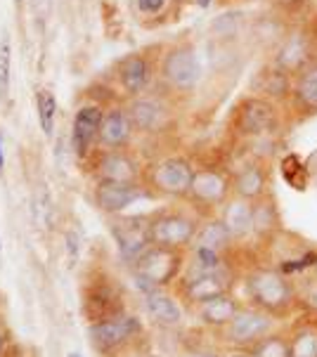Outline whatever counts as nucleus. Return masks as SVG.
Instances as JSON below:
<instances>
[{"instance_id": "f257e3e1", "label": "nucleus", "mask_w": 317, "mask_h": 357, "mask_svg": "<svg viewBox=\"0 0 317 357\" xmlns=\"http://www.w3.org/2000/svg\"><path fill=\"white\" fill-rule=\"evenodd\" d=\"M249 296V305L258 307L275 319L289 317L298 307V289L291 282V277L282 275L277 268L258 265L246 275L244 280Z\"/></svg>"}, {"instance_id": "f03ea898", "label": "nucleus", "mask_w": 317, "mask_h": 357, "mask_svg": "<svg viewBox=\"0 0 317 357\" xmlns=\"http://www.w3.org/2000/svg\"><path fill=\"white\" fill-rule=\"evenodd\" d=\"M182 268V253L163 246H149L147 251L133 263L138 287L145 289V294H152L161 287H168L178 277Z\"/></svg>"}, {"instance_id": "7ed1b4c3", "label": "nucleus", "mask_w": 317, "mask_h": 357, "mask_svg": "<svg viewBox=\"0 0 317 357\" xmlns=\"http://www.w3.org/2000/svg\"><path fill=\"white\" fill-rule=\"evenodd\" d=\"M199 227V222L185 213H161L149 220V241L152 246L182 251L185 246L194 244Z\"/></svg>"}, {"instance_id": "20e7f679", "label": "nucleus", "mask_w": 317, "mask_h": 357, "mask_svg": "<svg viewBox=\"0 0 317 357\" xmlns=\"http://www.w3.org/2000/svg\"><path fill=\"white\" fill-rule=\"evenodd\" d=\"M277 319L272 314H267L263 310L253 305H244L237 317L225 326V341L230 346H237L239 350H249L253 343H258L260 338L267 336L270 331H275Z\"/></svg>"}, {"instance_id": "39448f33", "label": "nucleus", "mask_w": 317, "mask_h": 357, "mask_svg": "<svg viewBox=\"0 0 317 357\" xmlns=\"http://www.w3.org/2000/svg\"><path fill=\"white\" fill-rule=\"evenodd\" d=\"M279 126L277 107L265 98L244 100L237 114V130L249 137H263L275 132Z\"/></svg>"}, {"instance_id": "423d86ee", "label": "nucleus", "mask_w": 317, "mask_h": 357, "mask_svg": "<svg viewBox=\"0 0 317 357\" xmlns=\"http://www.w3.org/2000/svg\"><path fill=\"white\" fill-rule=\"evenodd\" d=\"M192 163L182 156H170V159L158 161L152 171V185L156 187L161 195L168 197H187L194 180Z\"/></svg>"}, {"instance_id": "0eeeda50", "label": "nucleus", "mask_w": 317, "mask_h": 357, "mask_svg": "<svg viewBox=\"0 0 317 357\" xmlns=\"http://www.w3.org/2000/svg\"><path fill=\"white\" fill-rule=\"evenodd\" d=\"M163 78L178 90H192L201 78V66L190 45H180L170 50L161 66Z\"/></svg>"}, {"instance_id": "6e6552de", "label": "nucleus", "mask_w": 317, "mask_h": 357, "mask_svg": "<svg viewBox=\"0 0 317 357\" xmlns=\"http://www.w3.org/2000/svg\"><path fill=\"white\" fill-rule=\"evenodd\" d=\"M140 331H142V324H140L135 317L121 314V317L107 319V322L90 324L88 336H90V341H93V346L97 350L107 353V350H114V348L128 343L131 338H135Z\"/></svg>"}, {"instance_id": "1a4fd4ad", "label": "nucleus", "mask_w": 317, "mask_h": 357, "mask_svg": "<svg viewBox=\"0 0 317 357\" xmlns=\"http://www.w3.org/2000/svg\"><path fill=\"white\" fill-rule=\"evenodd\" d=\"M182 294L194 305H204L213 298L233 294V280L228 272H192L182 284Z\"/></svg>"}, {"instance_id": "9d476101", "label": "nucleus", "mask_w": 317, "mask_h": 357, "mask_svg": "<svg viewBox=\"0 0 317 357\" xmlns=\"http://www.w3.org/2000/svg\"><path fill=\"white\" fill-rule=\"evenodd\" d=\"M233 192V180L216 168H201L194 173L190 197L201 206H221Z\"/></svg>"}, {"instance_id": "9b49d317", "label": "nucleus", "mask_w": 317, "mask_h": 357, "mask_svg": "<svg viewBox=\"0 0 317 357\" xmlns=\"http://www.w3.org/2000/svg\"><path fill=\"white\" fill-rule=\"evenodd\" d=\"M83 312L93 324L107 322V319H114L124 314V303H121L117 291H114L109 284H95V287H90L88 291H85Z\"/></svg>"}, {"instance_id": "f8f14e48", "label": "nucleus", "mask_w": 317, "mask_h": 357, "mask_svg": "<svg viewBox=\"0 0 317 357\" xmlns=\"http://www.w3.org/2000/svg\"><path fill=\"white\" fill-rule=\"evenodd\" d=\"M142 197V190L135 183H114V180H100L95 187V202L107 213H121L131 204Z\"/></svg>"}, {"instance_id": "ddd939ff", "label": "nucleus", "mask_w": 317, "mask_h": 357, "mask_svg": "<svg viewBox=\"0 0 317 357\" xmlns=\"http://www.w3.org/2000/svg\"><path fill=\"white\" fill-rule=\"evenodd\" d=\"M102 119H105V114L100 107H81L76 112L74 128H71V147L78 156L88 152L93 140H100Z\"/></svg>"}, {"instance_id": "4468645a", "label": "nucleus", "mask_w": 317, "mask_h": 357, "mask_svg": "<svg viewBox=\"0 0 317 357\" xmlns=\"http://www.w3.org/2000/svg\"><path fill=\"white\" fill-rule=\"evenodd\" d=\"M112 232L119 244L121 256H124L128 263H135V260L152 246L149 222L147 225H138L135 220H128V222H121V225H114Z\"/></svg>"}, {"instance_id": "2eb2a0df", "label": "nucleus", "mask_w": 317, "mask_h": 357, "mask_svg": "<svg viewBox=\"0 0 317 357\" xmlns=\"http://www.w3.org/2000/svg\"><path fill=\"white\" fill-rule=\"evenodd\" d=\"M267 187H270V178H267L263 163H249L233 180L235 197L246 199V202H260V199H265L270 195Z\"/></svg>"}, {"instance_id": "dca6fc26", "label": "nucleus", "mask_w": 317, "mask_h": 357, "mask_svg": "<svg viewBox=\"0 0 317 357\" xmlns=\"http://www.w3.org/2000/svg\"><path fill=\"white\" fill-rule=\"evenodd\" d=\"M313 62L310 59V43L306 38V33H289L286 38L279 43L277 57H275V66L277 69L286 71V74H298L301 69Z\"/></svg>"}, {"instance_id": "f3484780", "label": "nucleus", "mask_w": 317, "mask_h": 357, "mask_svg": "<svg viewBox=\"0 0 317 357\" xmlns=\"http://www.w3.org/2000/svg\"><path fill=\"white\" fill-rule=\"evenodd\" d=\"M221 220L225 222L228 232L235 241H242L253 234V202L235 197L233 202L225 204Z\"/></svg>"}, {"instance_id": "a211bd4d", "label": "nucleus", "mask_w": 317, "mask_h": 357, "mask_svg": "<svg viewBox=\"0 0 317 357\" xmlns=\"http://www.w3.org/2000/svg\"><path fill=\"white\" fill-rule=\"evenodd\" d=\"M133 135V121L124 109H112L102 119L100 128V142L109 149H121L126 147L128 140Z\"/></svg>"}, {"instance_id": "6ab92c4d", "label": "nucleus", "mask_w": 317, "mask_h": 357, "mask_svg": "<svg viewBox=\"0 0 317 357\" xmlns=\"http://www.w3.org/2000/svg\"><path fill=\"white\" fill-rule=\"evenodd\" d=\"M242 307L244 305L233 294L221 296V298H213L209 303L199 305V322L211 326V329H225V326L237 317V312H239Z\"/></svg>"}, {"instance_id": "aec40b11", "label": "nucleus", "mask_w": 317, "mask_h": 357, "mask_svg": "<svg viewBox=\"0 0 317 357\" xmlns=\"http://www.w3.org/2000/svg\"><path fill=\"white\" fill-rule=\"evenodd\" d=\"M294 105L306 114H317V62H310L306 69L296 74L291 88Z\"/></svg>"}, {"instance_id": "412c9836", "label": "nucleus", "mask_w": 317, "mask_h": 357, "mask_svg": "<svg viewBox=\"0 0 317 357\" xmlns=\"http://www.w3.org/2000/svg\"><path fill=\"white\" fill-rule=\"evenodd\" d=\"M145 307H147L149 317L161 326H178L182 322V310L180 305L170 298L168 294H163L161 289L152 294H145Z\"/></svg>"}, {"instance_id": "4be33fe9", "label": "nucleus", "mask_w": 317, "mask_h": 357, "mask_svg": "<svg viewBox=\"0 0 317 357\" xmlns=\"http://www.w3.org/2000/svg\"><path fill=\"white\" fill-rule=\"evenodd\" d=\"M121 86L126 88L128 95H140L145 88L149 86L152 78V66L145 57L140 54H131L121 62Z\"/></svg>"}, {"instance_id": "5701e85b", "label": "nucleus", "mask_w": 317, "mask_h": 357, "mask_svg": "<svg viewBox=\"0 0 317 357\" xmlns=\"http://www.w3.org/2000/svg\"><path fill=\"white\" fill-rule=\"evenodd\" d=\"M279 232V211L275 199L267 195L260 202H253V237L275 239Z\"/></svg>"}, {"instance_id": "b1692460", "label": "nucleus", "mask_w": 317, "mask_h": 357, "mask_svg": "<svg viewBox=\"0 0 317 357\" xmlns=\"http://www.w3.org/2000/svg\"><path fill=\"white\" fill-rule=\"evenodd\" d=\"M100 175H102V180H114V183H135L138 168L126 154L107 152L100 159Z\"/></svg>"}, {"instance_id": "393cba45", "label": "nucleus", "mask_w": 317, "mask_h": 357, "mask_svg": "<svg viewBox=\"0 0 317 357\" xmlns=\"http://www.w3.org/2000/svg\"><path fill=\"white\" fill-rule=\"evenodd\" d=\"M233 241L235 239H233V234L228 232L225 222L221 220V218H216V220H209L199 227V234H197V239H194V246H206V249L225 253L230 246H233Z\"/></svg>"}, {"instance_id": "a878e982", "label": "nucleus", "mask_w": 317, "mask_h": 357, "mask_svg": "<svg viewBox=\"0 0 317 357\" xmlns=\"http://www.w3.org/2000/svg\"><path fill=\"white\" fill-rule=\"evenodd\" d=\"M289 346L291 357H317V326L313 322L294 326L289 334Z\"/></svg>"}, {"instance_id": "bb28decb", "label": "nucleus", "mask_w": 317, "mask_h": 357, "mask_svg": "<svg viewBox=\"0 0 317 357\" xmlns=\"http://www.w3.org/2000/svg\"><path fill=\"white\" fill-rule=\"evenodd\" d=\"M249 353L253 357H291L289 334L286 331H270L258 343H253Z\"/></svg>"}, {"instance_id": "cd10ccee", "label": "nucleus", "mask_w": 317, "mask_h": 357, "mask_svg": "<svg viewBox=\"0 0 317 357\" xmlns=\"http://www.w3.org/2000/svg\"><path fill=\"white\" fill-rule=\"evenodd\" d=\"M128 116L133 121V128L152 130L156 128L158 119H161V107L152 100H135L131 109H128Z\"/></svg>"}, {"instance_id": "c85d7f7f", "label": "nucleus", "mask_w": 317, "mask_h": 357, "mask_svg": "<svg viewBox=\"0 0 317 357\" xmlns=\"http://www.w3.org/2000/svg\"><path fill=\"white\" fill-rule=\"evenodd\" d=\"M279 171H282V178L286 180V185L294 187L298 192H306L308 183H310V173L308 168L303 166V161L298 159L296 154H286L279 161Z\"/></svg>"}, {"instance_id": "c756f323", "label": "nucleus", "mask_w": 317, "mask_h": 357, "mask_svg": "<svg viewBox=\"0 0 317 357\" xmlns=\"http://www.w3.org/2000/svg\"><path fill=\"white\" fill-rule=\"evenodd\" d=\"M192 272H228L225 253L206 249V246H194V265Z\"/></svg>"}, {"instance_id": "7c9ffc66", "label": "nucleus", "mask_w": 317, "mask_h": 357, "mask_svg": "<svg viewBox=\"0 0 317 357\" xmlns=\"http://www.w3.org/2000/svg\"><path fill=\"white\" fill-rule=\"evenodd\" d=\"M36 107H38V121H40V130L45 135H52L54 130V114H57V102L50 90H40L38 98H36Z\"/></svg>"}, {"instance_id": "2f4dec72", "label": "nucleus", "mask_w": 317, "mask_h": 357, "mask_svg": "<svg viewBox=\"0 0 317 357\" xmlns=\"http://www.w3.org/2000/svg\"><path fill=\"white\" fill-rule=\"evenodd\" d=\"M317 265V251L315 249H308L303 251L301 256L296 258H284L277 263V270L282 272L286 277H294V275H303L306 270H315Z\"/></svg>"}, {"instance_id": "473e14b6", "label": "nucleus", "mask_w": 317, "mask_h": 357, "mask_svg": "<svg viewBox=\"0 0 317 357\" xmlns=\"http://www.w3.org/2000/svg\"><path fill=\"white\" fill-rule=\"evenodd\" d=\"M267 81H265V93L270 95L272 100H282V98H286V95L291 93V88H294V83H291V78H289V74L286 71H282V69H272L270 74L265 76Z\"/></svg>"}, {"instance_id": "72a5a7b5", "label": "nucleus", "mask_w": 317, "mask_h": 357, "mask_svg": "<svg viewBox=\"0 0 317 357\" xmlns=\"http://www.w3.org/2000/svg\"><path fill=\"white\" fill-rule=\"evenodd\" d=\"M10 52H12L10 38L3 36V38H0V100H5L10 93V69H12Z\"/></svg>"}, {"instance_id": "f704fd0d", "label": "nucleus", "mask_w": 317, "mask_h": 357, "mask_svg": "<svg viewBox=\"0 0 317 357\" xmlns=\"http://www.w3.org/2000/svg\"><path fill=\"white\" fill-rule=\"evenodd\" d=\"M298 307H306L308 312L317 314V280H310L306 291H298Z\"/></svg>"}, {"instance_id": "c9c22d12", "label": "nucleus", "mask_w": 317, "mask_h": 357, "mask_svg": "<svg viewBox=\"0 0 317 357\" xmlns=\"http://www.w3.org/2000/svg\"><path fill=\"white\" fill-rule=\"evenodd\" d=\"M138 10L145 12V15H158L163 8H166L168 0H135Z\"/></svg>"}, {"instance_id": "e433bc0d", "label": "nucleus", "mask_w": 317, "mask_h": 357, "mask_svg": "<svg viewBox=\"0 0 317 357\" xmlns=\"http://www.w3.org/2000/svg\"><path fill=\"white\" fill-rule=\"evenodd\" d=\"M64 241H66V251H69V268H74L76 260H78V234L69 232L64 237Z\"/></svg>"}, {"instance_id": "4c0bfd02", "label": "nucleus", "mask_w": 317, "mask_h": 357, "mask_svg": "<svg viewBox=\"0 0 317 357\" xmlns=\"http://www.w3.org/2000/svg\"><path fill=\"white\" fill-rule=\"evenodd\" d=\"M275 5H279L282 10H296V8H301L303 5V0H272Z\"/></svg>"}, {"instance_id": "58836bf2", "label": "nucleus", "mask_w": 317, "mask_h": 357, "mask_svg": "<svg viewBox=\"0 0 317 357\" xmlns=\"http://www.w3.org/2000/svg\"><path fill=\"white\" fill-rule=\"evenodd\" d=\"M47 3H50V0H34V8L43 15V12H47Z\"/></svg>"}, {"instance_id": "ea45409f", "label": "nucleus", "mask_w": 317, "mask_h": 357, "mask_svg": "<svg viewBox=\"0 0 317 357\" xmlns=\"http://www.w3.org/2000/svg\"><path fill=\"white\" fill-rule=\"evenodd\" d=\"M194 3H197V8L206 10V8H211V5H213V0H194Z\"/></svg>"}, {"instance_id": "a19ab883", "label": "nucleus", "mask_w": 317, "mask_h": 357, "mask_svg": "<svg viewBox=\"0 0 317 357\" xmlns=\"http://www.w3.org/2000/svg\"><path fill=\"white\" fill-rule=\"evenodd\" d=\"M228 357H253V355L249 353V350H235V353L228 355Z\"/></svg>"}, {"instance_id": "79ce46f5", "label": "nucleus", "mask_w": 317, "mask_h": 357, "mask_svg": "<svg viewBox=\"0 0 317 357\" xmlns=\"http://www.w3.org/2000/svg\"><path fill=\"white\" fill-rule=\"evenodd\" d=\"M194 357H221L218 353H199V355H194Z\"/></svg>"}, {"instance_id": "37998d69", "label": "nucleus", "mask_w": 317, "mask_h": 357, "mask_svg": "<svg viewBox=\"0 0 317 357\" xmlns=\"http://www.w3.org/2000/svg\"><path fill=\"white\" fill-rule=\"evenodd\" d=\"M3 350H5V336L0 334V357H3Z\"/></svg>"}, {"instance_id": "c03bdc74", "label": "nucleus", "mask_w": 317, "mask_h": 357, "mask_svg": "<svg viewBox=\"0 0 317 357\" xmlns=\"http://www.w3.org/2000/svg\"><path fill=\"white\" fill-rule=\"evenodd\" d=\"M0 171H3V149H0Z\"/></svg>"}, {"instance_id": "a18cd8bd", "label": "nucleus", "mask_w": 317, "mask_h": 357, "mask_svg": "<svg viewBox=\"0 0 317 357\" xmlns=\"http://www.w3.org/2000/svg\"><path fill=\"white\" fill-rule=\"evenodd\" d=\"M69 357H83V355H78V353H69Z\"/></svg>"}, {"instance_id": "49530a36", "label": "nucleus", "mask_w": 317, "mask_h": 357, "mask_svg": "<svg viewBox=\"0 0 317 357\" xmlns=\"http://www.w3.org/2000/svg\"><path fill=\"white\" fill-rule=\"evenodd\" d=\"M0 253H3V239H0Z\"/></svg>"}, {"instance_id": "de8ad7c7", "label": "nucleus", "mask_w": 317, "mask_h": 357, "mask_svg": "<svg viewBox=\"0 0 317 357\" xmlns=\"http://www.w3.org/2000/svg\"><path fill=\"white\" fill-rule=\"evenodd\" d=\"M313 272H315V280H317V265H315V270H313Z\"/></svg>"}, {"instance_id": "09e8293b", "label": "nucleus", "mask_w": 317, "mask_h": 357, "mask_svg": "<svg viewBox=\"0 0 317 357\" xmlns=\"http://www.w3.org/2000/svg\"><path fill=\"white\" fill-rule=\"evenodd\" d=\"M17 3H20V0H17Z\"/></svg>"}]
</instances>
